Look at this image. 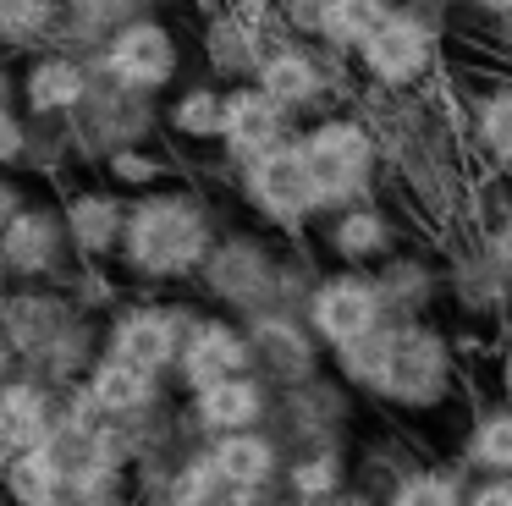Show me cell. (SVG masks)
Wrapping results in <instances>:
<instances>
[{"mask_svg":"<svg viewBox=\"0 0 512 506\" xmlns=\"http://www.w3.org/2000/svg\"><path fill=\"white\" fill-rule=\"evenodd\" d=\"M122 253L138 275H182L210 253V226L204 209L182 193H149L127 215Z\"/></svg>","mask_w":512,"mask_h":506,"instance_id":"1","label":"cell"},{"mask_svg":"<svg viewBox=\"0 0 512 506\" xmlns=\"http://www.w3.org/2000/svg\"><path fill=\"white\" fill-rule=\"evenodd\" d=\"M303 149V165H309V182L320 193V204H347V198L364 193L369 171H375V138L369 127L347 116H331L298 143Z\"/></svg>","mask_w":512,"mask_h":506,"instance_id":"2","label":"cell"},{"mask_svg":"<svg viewBox=\"0 0 512 506\" xmlns=\"http://www.w3.org/2000/svg\"><path fill=\"white\" fill-rule=\"evenodd\" d=\"M446 385V347L419 325H397V330H380V374H375V391H386L391 402H430L435 391Z\"/></svg>","mask_w":512,"mask_h":506,"instance_id":"3","label":"cell"},{"mask_svg":"<svg viewBox=\"0 0 512 506\" xmlns=\"http://www.w3.org/2000/svg\"><path fill=\"white\" fill-rule=\"evenodd\" d=\"M248 198H254L270 220H281V226H298V220L320 204L298 143H276L270 154L248 160Z\"/></svg>","mask_w":512,"mask_h":506,"instance_id":"4","label":"cell"},{"mask_svg":"<svg viewBox=\"0 0 512 506\" xmlns=\"http://www.w3.org/2000/svg\"><path fill=\"white\" fill-rule=\"evenodd\" d=\"M309 319H314V330H320V341H331L336 352L353 347L358 336L380 330V286L364 281V275H331V281H320V292H314Z\"/></svg>","mask_w":512,"mask_h":506,"instance_id":"5","label":"cell"},{"mask_svg":"<svg viewBox=\"0 0 512 506\" xmlns=\"http://www.w3.org/2000/svg\"><path fill=\"white\" fill-rule=\"evenodd\" d=\"M358 55H364V72L375 77V83H386V88L419 83L424 66H430V28H424L413 11H391V17L358 44Z\"/></svg>","mask_w":512,"mask_h":506,"instance_id":"6","label":"cell"},{"mask_svg":"<svg viewBox=\"0 0 512 506\" xmlns=\"http://www.w3.org/2000/svg\"><path fill=\"white\" fill-rule=\"evenodd\" d=\"M182 319L171 308H127L111 325V358L133 363L144 374H160L166 363L182 358Z\"/></svg>","mask_w":512,"mask_h":506,"instance_id":"7","label":"cell"},{"mask_svg":"<svg viewBox=\"0 0 512 506\" xmlns=\"http://www.w3.org/2000/svg\"><path fill=\"white\" fill-rule=\"evenodd\" d=\"M105 61H111L116 83L160 88V83H171V72H177V39H171L160 22H122L116 39H111V50H105Z\"/></svg>","mask_w":512,"mask_h":506,"instance_id":"8","label":"cell"},{"mask_svg":"<svg viewBox=\"0 0 512 506\" xmlns=\"http://www.w3.org/2000/svg\"><path fill=\"white\" fill-rule=\"evenodd\" d=\"M281 132H287V110H281L265 88H237V94L226 99L221 138H226V149H232L237 160H259V154H270L281 143Z\"/></svg>","mask_w":512,"mask_h":506,"instance_id":"9","label":"cell"},{"mask_svg":"<svg viewBox=\"0 0 512 506\" xmlns=\"http://www.w3.org/2000/svg\"><path fill=\"white\" fill-rule=\"evenodd\" d=\"M248 352L254 347H248L232 325L204 319V325H193L188 341H182V374H188L193 391H204V385H215V380H237V374L248 369Z\"/></svg>","mask_w":512,"mask_h":506,"instance_id":"10","label":"cell"},{"mask_svg":"<svg viewBox=\"0 0 512 506\" xmlns=\"http://www.w3.org/2000/svg\"><path fill=\"white\" fill-rule=\"evenodd\" d=\"M56 242H61L56 215H45V209H23L12 226L0 231V264H12V270H23V275L50 270V264H56Z\"/></svg>","mask_w":512,"mask_h":506,"instance_id":"11","label":"cell"},{"mask_svg":"<svg viewBox=\"0 0 512 506\" xmlns=\"http://www.w3.org/2000/svg\"><path fill=\"white\" fill-rule=\"evenodd\" d=\"M259 88H265L281 110H298V105H309V99H320L325 72H320V61L303 55V50H270L265 66H259Z\"/></svg>","mask_w":512,"mask_h":506,"instance_id":"12","label":"cell"},{"mask_svg":"<svg viewBox=\"0 0 512 506\" xmlns=\"http://www.w3.org/2000/svg\"><path fill=\"white\" fill-rule=\"evenodd\" d=\"M199 418L204 429H221V435H237V429H248L259 413H265V391H259L248 374H237V380H215L199 391Z\"/></svg>","mask_w":512,"mask_h":506,"instance_id":"13","label":"cell"},{"mask_svg":"<svg viewBox=\"0 0 512 506\" xmlns=\"http://www.w3.org/2000/svg\"><path fill=\"white\" fill-rule=\"evenodd\" d=\"M210 462H215V473H221V484H232V490H259V484L270 479V468H276V451H270L265 435L237 429V435L215 440Z\"/></svg>","mask_w":512,"mask_h":506,"instance_id":"14","label":"cell"},{"mask_svg":"<svg viewBox=\"0 0 512 506\" xmlns=\"http://www.w3.org/2000/svg\"><path fill=\"white\" fill-rule=\"evenodd\" d=\"M149 391H155V374L133 369V363H122V358H105L100 369L89 374V385H83V402H89L94 413H138V407L149 402Z\"/></svg>","mask_w":512,"mask_h":506,"instance_id":"15","label":"cell"},{"mask_svg":"<svg viewBox=\"0 0 512 506\" xmlns=\"http://www.w3.org/2000/svg\"><path fill=\"white\" fill-rule=\"evenodd\" d=\"M45 440V396L34 385H6L0 391V462L23 457Z\"/></svg>","mask_w":512,"mask_h":506,"instance_id":"16","label":"cell"},{"mask_svg":"<svg viewBox=\"0 0 512 506\" xmlns=\"http://www.w3.org/2000/svg\"><path fill=\"white\" fill-rule=\"evenodd\" d=\"M67 231H72V242H78L83 253H105L111 242H122L127 215H122V204H116L111 193H78L67 204Z\"/></svg>","mask_w":512,"mask_h":506,"instance_id":"17","label":"cell"},{"mask_svg":"<svg viewBox=\"0 0 512 506\" xmlns=\"http://www.w3.org/2000/svg\"><path fill=\"white\" fill-rule=\"evenodd\" d=\"M23 94H28V110H39V116H56V110L83 105V94H89V77H83L72 61H34Z\"/></svg>","mask_w":512,"mask_h":506,"instance_id":"18","label":"cell"},{"mask_svg":"<svg viewBox=\"0 0 512 506\" xmlns=\"http://www.w3.org/2000/svg\"><path fill=\"white\" fill-rule=\"evenodd\" d=\"M386 215L380 209H369V204H353V209H342L336 215V226H331V248L342 253V259H369V253H380L386 248Z\"/></svg>","mask_w":512,"mask_h":506,"instance_id":"19","label":"cell"},{"mask_svg":"<svg viewBox=\"0 0 512 506\" xmlns=\"http://www.w3.org/2000/svg\"><path fill=\"white\" fill-rule=\"evenodd\" d=\"M6 484H12V495H17L23 506H56V501H61V490H67V484L56 479V468H50V462L39 457V446L6 462Z\"/></svg>","mask_w":512,"mask_h":506,"instance_id":"20","label":"cell"},{"mask_svg":"<svg viewBox=\"0 0 512 506\" xmlns=\"http://www.w3.org/2000/svg\"><path fill=\"white\" fill-rule=\"evenodd\" d=\"M391 17V0H331V17H325V39L336 44H364L380 22Z\"/></svg>","mask_w":512,"mask_h":506,"instance_id":"21","label":"cell"},{"mask_svg":"<svg viewBox=\"0 0 512 506\" xmlns=\"http://www.w3.org/2000/svg\"><path fill=\"white\" fill-rule=\"evenodd\" d=\"M474 132H479V143H485L490 160H507L512 165V83L490 88V94L479 99Z\"/></svg>","mask_w":512,"mask_h":506,"instance_id":"22","label":"cell"},{"mask_svg":"<svg viewBox=\"0 0 512 506\" xmlns=\"http://www.w3.org/2000/svg\"><path fill=\"white\" fill-rule=\"evenodd\" d=\"M254 352L270 363V369H281V374H303V369H309V347H303V336H298L292 325H281V319L259 325Z\"/></svg>","mask_w":512,"mask_h":506,"instance_id":"23","label":"cell"},{"mask_svg":"<svg viewBox=\"0 0 512 506\" xmlns=\"http://www.w3.org/2000/svg\"><path fill=\"white\" fill-rule=\"evenodd\" d=\"M468 457L479 468H496V473H512V413H485L468 440Z\"/></svg>","mask_w":512,"mask_h":506,"instance_id":"24","label":"cell"},{"mask_svg":"<svg viewBox=\"0 0 512 506\" xmlns=\"http://www.w3.org/2000/svg\"><path fill=\"white\" fill-rule=\"evenodd\" d=\"M221 116H226V99L215 94V88H193V94H182L177 110H171L177 132H188V138H221Z\"/></svg>","mask_w":512,"mask_h":506,"instance_id":"25","label":"cell"},{"mask_svg":"<svg viewBox=\"0 0 512 506\" xmlns=\"http://www.w3.org/2000/svg\"><path fill=\"white\" fill-rule=\"evenodd\" d=\"M391 506H457V490L441 473H408L391 495Z\"/></svg>","mask_w":512,"mask_h":506,"instance_id":"26","label":"cell"},{"mask_svg":"<svg viewBox=\"0 0 512 506\" xmlns=\"http://www.w3.org/2000/svg\"><path fill=\"white\" fill-rule=\"evenodd\" d=\"M50 22V0H0V39H28Z\"/></svg>","mask_w":512,"mask_h":506,"instance_id":"27","label":"cell"},{"mask_svg":"<svg viewBox=\"0 0 512 506\" xmlns=\"http://www.w3.org/2000/svg\"><path fill=\"white\" fill-rule=\"evenodd\" d=\"M292 484H298L303 501H320L325 490H336V457H309L298 473H292Z\"/></svg>","mask_w":512,"mask_h":506,"instance_id":"28","label":"cell"},{"mask_svg":"<svg viewBox=\"0 0 512 506\" xmlns=\"http://www.w3.org/2000/svg\"><path fill=\"white\" fill-rule=\"evenodd\" d=\"M116 176H122V182H149V160L144 154H116Z\"/></svg>","mask_w":512,"mask_h":506,"instance_id":"29","label":"cell"},{"mask_svg":"<svg viewBox=\"0 0 512 506\" xmlns=\"http://www.w3.org/2000/svg\"><path fill=\"white\" fill-rule=\"evenodd\" d=\"M468 506H512V479H496V484H485V490H474Z\"/></svg>","mask_w":512,"mask_h":506,"instance_id":"30","label":"cell"},{"mask_svg":"<svg viewBox=\"0 0 512 506\" xmlns=\"http://www.w3.org/2000/svg\"><path fill=\"white\" fill-rule=\"evenodd\" d=\"M17 215H23V209H17V187H0V231L12 226Z\"/></svg>","mask_w":512,"mask_h":506,"instance_id":"31","label":"cell"},{"mask_svg":"<svg viewBox=\"0 0 512 506\" xmlns=\"http://www.w3.org/2000/svg\"><path fill=\"white\" fill-rule=\"evenodd\" d=\"M6 363H12V341H6V330H0V374H6Z\"/></svg>","mask_w":512,"mask_h":506,"instance_id":"32","label":"cell"},{"mask_svg":"<svg viewBox=\"0 0 512 506\" xmlns=\"http://www.w3.org/2000/svg\"><path fill=\"white\" fill-rule=\"evenodd\" d=\"M485 11H512V0H479Z\"/></svg>","mask_w":512,"mask_h":506,"instance_id":"33","label":"cell"},{"mask_svg":"<svg viewBox=\"0 0 512 506\" xmlns=\"http://www.w3.org/2000/svg\"><path fill=\"white\" fill-rule=\"evenodd\" d=\"M501 380H507V391H512V347H507V363H501Z\"/></svg>","mask_w":512,"mask_h":506,"instance_id":"34","label":"cell"},{"mask_svg":"<svg viewBox=\"0 0 512 506\" xmlns=\"http://www.w3.org/2000/svg\"><path fill=\"white\" fill-rule=\"evenodd\" d=\"M336 506H364V501H336Z\"/></svg>","mask_w":512,"mask_h":506,"instance_id":"35","label":"cell"},{"mask_svg":"<svg viewBox=\"0 0 512 506\" xmlns=\"http://www.w3.org/2000/svg\"><path fill=\"white\" fill-rule=\"evenodd\" d=\"M0 270H6V264H0Z\"/></svg>","mask_w":512,"mask_h":506,"instance_id":"36","label":"cell"}]
</instances>
